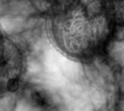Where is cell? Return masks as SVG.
I'll list each match as a JSON object with an SVG mask.
<instances>
[{
  "mask_svg": "<svg viewBox=\"0 0 124 111\" xmlns=\"http://www.w3.org/2000/svg\"><path fill=\"white\" fill-rule=\"evenodd\" d=\"M47 19L53 44L78 62L101 56L121 29L115 25L106 0H74L66 10Z\"/></svg>",
  "mask_w": 124,
  "mask_h": 111,
  "instance_id": "1",
  "label": "cell"
},
{
  "mask_svg": "<svg viewBox=\"0 0 124 111\" xmlns=\"http://www.w3.org/2000/svg\"><path fill=\"white\" fill-rule=\"evenodd\" d=\"M25 69L22 49L8 38L6 52L0 63V95L16 90Z\"/></svg>",
  "mask_w": 124,
  "mask_h": 111,
  "instance_id": "2",
  "label": "cell"
},
{
  "mask_svg": "<svg viewBox=\"0 0 124 111\" xmlns=\"http://www.w3.org/2000/svg\"><path fill=\"white\" fill-rule=\"evenodd\" d=\"M74 0H28L35 12L46 18L66 10Z\"/></svg>",
  "mask_w": 124,
  "mask_h": 111,
  "instance_id": "3",
  "label": "cell"
},
{
  "mask_svg": "<svg viewBox=\"0 0 124 111\" xmlns=\"http://www.w3.org/2000/svg\"><path fill=\"white\" fill-rule=\"evenodd\" d=\"M108 10L118 28L123 27V0H106Z\"/></svg>",
  "mask_w": 124,
  "mask_h": 111,
  "instance_id": "4",
  "label": "cell"
},
{
  "mask_svg": "<svg viewBox=\"0 0 124 111\" xmlns=\"http://www.w3.org/2000/svg\"><path fill=\"white\" fill-rule=\"evenodd\" d=\"M7 40H8V37L4 34V32L2 31V29L0 27V63L2 62L4 55H5V52H6Z\"/></svg>",
  "mask_w": 124,
  "mask_h": 111,
  "instance_id": "5",
  "label": "cell"
}]
</instances>
